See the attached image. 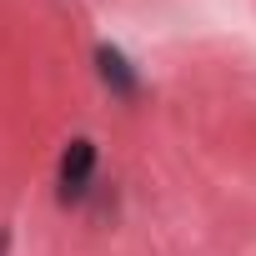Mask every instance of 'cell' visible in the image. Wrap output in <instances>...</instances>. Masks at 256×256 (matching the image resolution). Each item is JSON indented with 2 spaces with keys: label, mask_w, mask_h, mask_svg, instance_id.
I'll list each match as a JSON object with an SVG mask.
<instances>
[{
  "label": "cell",
  "mask_w": 256,
  "mask_h": 256,
  "mask_svg": "<svg viewBox=\"0 0 256 256\" xmlns=\"http://www.w3.org/2000/svg\"><path fill=\"white\" fill-rule=\"evenodd\" d=\"M90 176H96V141L80 136V141H70V146L60 151V166H56V196H60V206L86 201Z\"/></svg>",
  "instance_id": "obj_1"
},
{
  "label": "cell",
  "mask_w": 256,
  "mask_h": 256,
  "mask_svg": "<svg viewBox=\"0 0 256 256\" xmlns=\"http://www.w3.org/2000/svg\"><path fill=\"white\" fill-rule=\"evenodd\" d=\"M96 66H100V80L120 96V100H136V90H141V80H136V70H131V60H126L116 46H100L96 50Z\"/></svg>",
  "instance_id": "obj_2"
},
{
  "label": "cell",
  "mask_w": 256,
  "mask_h": 256,
  "mask_svg": "<svg viewBox=\"0 0 256 256\" xmlns=\"http://www.w3.org/2000/svg\"><path fill=\"white\" fill-rule=\"evenodd\" d=\"M0 256H10V226H0Z\"/></svg>",
  "instance_id": "obj_3"
}]
</instances>
